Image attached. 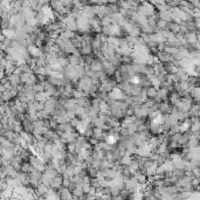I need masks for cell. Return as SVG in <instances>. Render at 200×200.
I'll return each instance as SVG.
<instances>
[{
	"label": "cell",
	"instance_id": "1",
	"mask_svg": "<svg viewBox=\"0 0 200 200\" xmlns=\"http://www.w3.org/2000/svg\"><path fill=\"white\" fill-rule=\"evenodd\" d=\"M106 142H108V144H115L116 143V137L115 136H109L106 138Z\"/></svg>",
	"mask_w": 200,
	"mask_h": 200
}]
</instances>
